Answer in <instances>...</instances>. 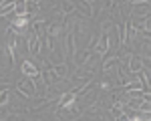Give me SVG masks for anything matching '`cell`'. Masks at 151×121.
Returning <instances> with one entry per match:
<instances>
[{
    "instance_id": "6da1fadb",
    "label": "cell",
    "mask_w": 151,
    "mask_h": 121,
    "mask_svg": "<svg viewBox=\"0 0 151 121\" xmlns=\"http://www.w3.org/2000/svg\"><path fill=\"white\" fill-rule=\"evenodd\" d=\"M22 71L26 73V75H32V77H35V75H38V71H36L30 63H24V65H22Z\"/></svg>"
},
{
    "instance_id": "3957f363",
    "label": "cell",
    "mask_w": 151,
    "mask_h": 121,
    "mask_svg": "<svg viewBox=\"0 0 151 121\" xmlns=\"http://www.w3.org/2000/svg\"><path fill=\"white\" fill-rule=\"evenodd\" d=\"M133 121H141V119H133Z\"/></svg>"
},
{
    "instance_id": "7a4b0ae2",
    "label": "cell",
    "mask_w": 151,
    "mask_h": 121,
    "mask_svg": "<svg viewBox=\"0 0 151 121\" xmlns=\"http://www.w3.org/2000/svg\"><path fill=\"white\" fill-rule=\"evenodd\" d=\"M26 22H28V20H26L24 16H20V18H16V20H14V26H24Z\"/></svg>"
}]
</instances>
